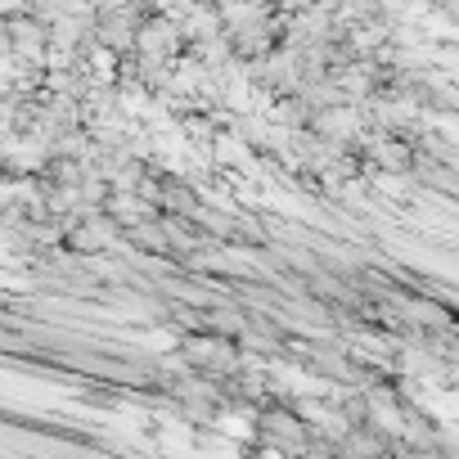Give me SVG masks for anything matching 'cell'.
Instances as JSON below:
<instances>
[{"mask_svg":"<svg viewBox=\"0 0 459 459\" xmlns=\"http://www.w3.org/2000/svg\"><path fill=\"white\" fill-rule=\"evenodd\" d=\"M257 432H262V446L275 450L280 459H302L307 446H311V428L298 410L289 405H266L257 414Z\"/></svg>","mask_w":459,"mask_h":459,"instance_id":"6da1fadb","label":"cell"},{"mask_svg":"<svg viewBox=\"0 0 459 459\" xmlns=\"http://www.w3.org/2000/svg\"><path fill=\"white\" fill-rule=\"evenodd\" d=\"M356 149H365L374 167H383V171H396V176L414 167V144H410L405 135H383V131H378V135H365Z\"/></svg>","mask_w":459,"mask_h":459,"instance_id":"7a4b0ae2","label":"cell"},{"mask_svg":"<svg viewBox=\"0 0 459 459\" xmlns=\"http://www.w3.org/2000/svg\"><path fill=\"white\" fill-rule=\"evenodd\" d=\"M104 216H113V221L126 225V230H135V225H144V221H158V207H153L149 198H140V194H108V198H104Z\"/></svg>","mask_w":459,"mask_h":459,"instance_id":"3957f363","label":"cell"},{"mask_svg":"<svg viewBox=\"0 0 459 459\" xmlns=\"http://www.w3.org/2000/svg\"><path fill=\"white\" fill-rule=\"evenodd\" d=\"M307 365L325 378H338V383H351V360L338 351V347H311L307 351Z\"/></svg>","mask_w":459,"mask_h":459,"instance_id":"277c9868","label":"cell"},{"mask_svg":"<svg viewBox=\"0 0 459 459\" xmlns=\"http://www.w3.org/2000/svg\"><path fill=\"white\" fill-rule=\"evenodd\" d=\"M131 244H140L144 253H167V230H162V221L135 225V230H131Z\"/></svg>","mask_w":459,"mask_h":459,"instance_id":"5b68a950","label":"cell"}]
</instances>
